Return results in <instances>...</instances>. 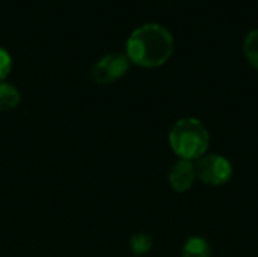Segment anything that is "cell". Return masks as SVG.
I'll return each mask as SVG.
<instances>
[{"label": "cell", "mask_w": 258, "mask_h": 257, "mask_svg": "<svg viewBox=\"0 0 258 257\" xmlns=\"http://www.w3.org/2000/svg\"><path fill=\"white\" fill-rule=\"evenodd\" d=\"M21 100L20 91L12 83L0 82V111H12Z\"/></svg>", "instance_id": "obj_7"}, {"label": "cell", "mask_w": 258, "mask_h": 257, "mask_svg": "<svg viewBox=\"0 0 258 257\" xmlns=\"http://www.w3.org/2000/svg\"><path fill=\"white\" fill-rule=\"evenodd\" d=\"M183 257H212L210 244L201 236H190L181 250Z\"/></svg>", "instance_id": "obj_6"}, {"label": "cell", "mask_w": 258, "mask_h": 257, "mask_svg": "<svg viewBox=\"0 0 258 257\" xmlns=\"http://www.w3.org/2000/svg\"><path fill=\"white\" fill-rule=\"evenodd\" d=\"M11 68H12V58L6 48L0 47V82L6 79V76L11 73Z\"/></svg>", "instance_id": "obj_10"}, {"label": "cell", "mask_w": 258, "mask_h": 257, "mask_svg": "<svg viewBox=\"0 0 258 257\" xmlns=\"http://www.w3.org/2000/svg\"><path fill=\"white\" fill-rule=\"evenodd\" d=\"M128 67H130V59L127 58V55L113 52L104 55L92 65L91 76L94 82L100 85H107L122 77L128 71Z\"/></svg>", "instance_id": "obj_4"}, {"label": "cell", "mask_w": 258, "mask_h": 257, "mask_svg": "<svg viewBox=\"0 0 258 257\" xmlns=\"http://www.w3.org/2000/svg\"><path fill=\"white\" fill-rule=\"evenodd\" d=\"M153 244H154V241H153L151 235H148V233H136L130 239V250L136 256L147 254L153 248Z\"/></svg>", "instance_id": "obj_9"}, {"label": "cell", "mask_w": 258, "mask_h": 257, "mask_svg": "<svg viewBox=\"0 0 258 257\" xmlns=\"http://www.w3.org/2000/svg\"><path fill=\"white\" fill-rule=\"evenodd\" d=\"M171 150L186 161H198L210 147V133L204 123L194 117L178 120L169 130Z\"/></svg>", "instance_id": "obj_2"}, {"label": "cell", "mask_w": 258, "mask_h": 257, "mask_svg": "<svg viewBox=\"0 0 258 257\" xmlns=\"http://www.w3.org/2000/svg\"><path fill=\"white\" fill-rule=\"evenodd\" d=\"M125 50L132 62L141 67H159L172 55L174 36L159 23H145L130 33Z\"/></svg>", "instance_id": "obj_1"}, {"label": "cell", "mask_w": 258, "mask_h": 257, "mask_svg": "<svg viewBox=\"0 0 258 257\" xmlns=\"http://www.w3.org/2000/svg\"><path fill=\"white\" fill-rule=\"evenodd\" d=\"M169 185L175 192H186L189 191L195 180H197V171L195 164L192 161L178 159L169 170Z\"/></svg>", "instance_id": "obj_5"}, {"label": "cell", "mask_w": 258, "mask_h": 257, "mask_svg": "<svg viewBox=\"0 0 258 257\" xmlns=\"http://www.w3.org/2000/svg\"><path fill=\"white\" fill-rule=\"evenodd\" d=\"M195 164L197 179L209 186H222L233 177L231 162L218 153H206Z\"/></svg>", "instance_id": "obj_3"}, {"label": "cell", "mask_w": 258, "mask_h": 257, "mask_svg": "<svg viewBox=\"0 0 258 257\" xmlns=\"http://www.w3.org/2000/svg\"><path fill=\"white\" fill-rule=\"evenodd\" d=\"M243 50L251 65L258 70V29H252L248 32L243 41Z\"/></svg>", "instance_id": "obj_8"}]
</instances>
